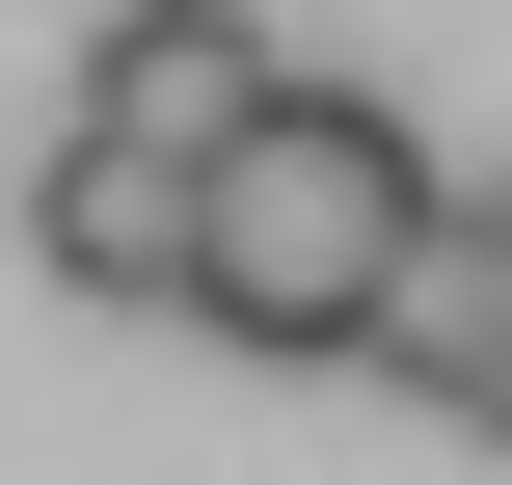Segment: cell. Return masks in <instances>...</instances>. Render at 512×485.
I'll return each instance as SVG.
<instances>
[{
  "label": "cell",
  "mask_w": 512,
  "mask_h": 485,
  "mask_svg": "<svg viewBox=\"0 0 512 485\" xmlns=\"http://www.w3.org/2000/svg\"><path fill=\"white\" fill-rule=\"evenodd\" d=\"M405 243H432V162H405V108H351V81H270V108L189 162V270H162V324H216V351H270V378H351V324L405 297Z\"/></svg>",
  "instance_id": "6da1fadb"
},
{
  "label": "cell",
  "mask_w": 512,
  "mask_h": 485,
  "mask_svg": "<svg viewBox=\"0 0 512 485\" xmlns=\"http://www.w3.org/2000/svg\"><path fill=\"white\" fill-rule=\"evenodd\" d=\"M459 432H486V459H512V324H486V351H459Z\"/></svg>",
  "instance_id": "277c9868"
},
{
  "label": "cell",
  "mask_w": 512,
  "mask_h": 485,
  "mask_svg": "<svg viewBox=\"0 0 512 485\" xmlns=\"http://www.w3.org/2000/svg\"><path fill=\"white\" fill-rule=\"evenodd\" d=\"M270 81H297V54H270L243 0H108V27H81V108H54V135H135V162H216V135H243Z\"/></svg>",
  "instance_id": "7a4b0ae2"
},
{
  "label": "cell",
  "mask_w": 512,
  "mask_h": 485,
  "mask_svg": "<svg viewBox=\"0 0 512 485\" xmlns=\"http://www.w3.org/2000/svg\"><path fill=\"white\" fill-rule=\"evenodd\" d=\"M27 270H54V297H108V324H162V270H189V162L54 135V162H27Z\"/></svg>",
  "instance_id": "3957f363"
}]
</instances>
